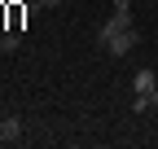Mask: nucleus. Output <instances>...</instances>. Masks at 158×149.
I'll list each match as a JSON object with an SVG mask.
<instances>
[{
  "label": "nucleus",
  "instance_id": "obj_1",
  "mask_svg": "<svg viewBox=\"0 0 158 149\" xmlns=\"http://www.w3.org/2000/svg\"><path fill=\"white\" fill-rule=\"evenodd\" d=\"M136 40H141V35L132 31V18H123V13H114L110 22L97 26V44H101L110 57H123V53H132V48H136Z\"/></svg>",
  "mask_w": 158,
  "mask_h": 149
},
{
  "label": "nucleus",
  "instance_id": "obj_2",
  "mask_svg": "<svg viewBox=\"0 0 158 149\" xmlns=\"http://www.w3.org/2000/svg\"><path fill=\"white\" fill-rule=\"evenodd\" d=\"M18 140H22V119L5 114V119H0V145H18Z\"/></svg>",
  "mask_w": 158,
  "mask_h": 149
},
{
  "label": "nucleus",
  "instance_id": "obj_3",
  "mask_svg": "<svg viewBox=\"0 0 158 149\" xmlns=\"http://www.w3.org/2000/svg\"><path fill=\"white\" fill-rule=\"evenodd\" d=\"M132 92H136V97H154V92H158V74H154V70H136ZM154 101H158V97H154Z\"/></svg>",
  "mask_w": 158,
  "mask_h": 149
},
{
  "label": "nucleus",
  "instance_id": "obj_4",
  "mask_svg": "<svg viewBox=\"0 0 158 149\" xmlns=\"http://www.w3.org/2000/svg\"><path fill=\"white\" fill-rule=\"evenodd\" d=\"M18 44H22V35H18V31H13V26H9V31H5V35H0V48H5V53H13V48H18Z\"/></svg>",
  "mask_w": 158,
  "mask_h": 149
},
{
  "label": "nucleus",
  "instance_id": "obj_5",
  "mask_svg": "<svg viewBox=\"0 0 158 149\" xmlns=\"http://www.w3.org/2000/svg\"><path fill=\"white\" fill-rule=\"evenodd\" d=\"M149 105H158V101H154V97H136V92H132V114H145Z\"/></svg>",
  "mask_w": 158,
  "mask_h": 149
},
{
  "label": "nucleus",
  "instance_id": "obj_6",
  "mask_svg": "<svg viewBox=\"0 0 158 149\" xmlns=\"http://www.w3.org/2000/svg\"><path fill=\"white\" fill-rule=\"evenodd\" d=\"M35 5H40V9H53V5H62V0H35Z\"/></svg>",
  "mask_w": 158,
  "mask_h": 149
},
{
  "label": "nucleus",
  "instance_id": "obj_7",
  "mask_svg": "<svg viewBox=\"0 0 158 149\" xmlns=\"http://www.w3.org/2000/svg\"><path fill=\"white\" fill-rule=\"evenodd\" d=\"M9 5H27V0H9Z\"/></svg>",
  "mask_w": 158,
  "mask_h": 149
},
{
  "label": "nucleus",
  "instance_id": "obj_8",
  "mask_svg": "<svg viewBox=\"0 0 158 149\" xmlns=\"http://www.w3.org/2000/svg\"><path fill=\"white\" fill-rule=\"evenodd\" d=\"M154 97H158V92H154Z\"/></svg>",
  "mask_w": 158,
  "mask_h": 149
}]
</instances>
